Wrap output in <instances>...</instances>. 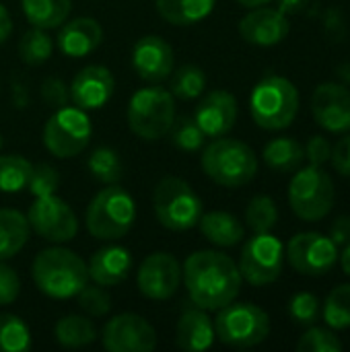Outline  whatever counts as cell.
Masks as SVG:
<instances>
[{
	"mask_svg": "<svg viewBox=\"0 0 350 352\" xmlns=\"http://www.w3.org/2000/svg\"><path fill=\"white\" fill-rule=\"evenodd\" d=\"M182 274L190 301L206 311H219L233 303L243 283L237 262L215 250L190 254Z\"/></svg>",
	"mask_w": 350,
	"mask_h": 352,
	"instance_id": "cell-1",
	"label": "cell"
},
{
	"mask_svg": "<svg viewBox=\"0 0 350 352\" xmlns=\"http://www.w3.org/2000/svg\"><path fill=\"white\" fill-rule=\"evenodd\" d=\"M31 278L45 297L70 299L89 285V268L72 250L47 248L35 256L31 264Z\"/></svg>",
	"mask_w": 350,
	"mask_h": 352,
	"instance_id": "cell-2",
	"label": "cell"
},
{
	"mask_svg": "<svg viewBox=\"0 0 350 352\" xmlns=\"http://www.w3.org/2000/svg\"><path fill=\"white\" fill-rule=\"evenodd\" d=\"M202 171L223 188H241L258 175V157L254 148L235 138H215L200 157Z\"/></svg>",
	"mask_w": 350,
	"mask_h": 352,
	"instance_id": "cell-3",
	"label": "cell"
},
{
	"mask_svg": "<svg viewBox=\"0 0 350 352\" xmlns=\"http://www.w3.org/2000/svg\"><path fill=\"white\" fill-rule=\"evenodd\" d=\"M252 120L264 130H285L289 128L299 111V91L297 87L281 76H264L250 95Z\"/></svg>",
	"mask_w": 350,
	"mask_h": 352,
	"instance_id": "cell-4",
	"label": "cell"
},
{
	"mask_svg": "<svg viewBox=\"0 0 350 352\" xmlns=\"http://www.w3.org/2000/svg\"><path fill=\"white\" fill-rule=\"evenodd\" d=\"M136 221V202L128 190L111 184L95 194L87 206V231L101 241H116L132 229Z\"/></svg>",
	"mask_w": 350,
	"mask_h": 352,
	"instance_id": "cell-5",
	"label": "cell"
},
{
	"mask_svg": "<svg viewBox=\"0 0 350 352\" xmlns=\"http://www.w3.org/2000/svg\"><path fill=\"white\" fill-rule=\"evenodd\" d=\"M153 208L161 227L169 231H190L202 217V200L182 177L167 175L153 190Z\"/></svg>",
	"mask_w": 350,
	"mask_h": 352,
	"instance_id": "cell-6",
	"label": "cell"
},
{
	"mask_svg": "<svg viewBox=\"0 0 350 352\" xmlns=\"http://www.w3.org/2000/svg\"><path fill=\"white\" fill-rule=\"evenodd\" d=\"M128 128L142 140L163 138L175 120V97L163 87L138 89L128 103Z\"/></svg>",
	"mask_w": 350,
	"mask_h": 352,
	"instance_id": "cell-7",
	"label": "cell"
},
{
	"mask_svg": "<svg viewBox=\"0 0 350 352\" xmlns=\"http://www.w3.org/2000/svg\"><path fill=\"white\" fill-rule=\"evenodd\" d=\"M336 198V188L324 167H299L289 184L291 210L307 223H318L330 214Z\"/></svg>",
	"mask_w": 350,
	"mask_h": 352,
	"instance_id": "cell-8",
	"label": "cell"
},
{
	"mask_svg": "<svg viewBox=\"0 0 350 352\" xmlns=\"http://www.w3.org/2000/svg\"><path fill=\"white\" fill-rule=\"evenodd\" d=\"M217 338L231 349H252L262 344L270 334L268 314L254 303H229L219 309L215 320Z\"/></svg>",
	"mask_w": 350,
	"mask_h": 352,
	"instance_id": "cell-9",
	"label": "cell"
},
{
	"mask_svg": "<svg viewBox=\"0 0 350 352\" xmlns=\"http://www.w3.org/2000/svg\"><path fill=\"white\" fill-rule=\"evenodd\" d=\"M93 126L85 109L60 107L43 126V144L58 159H70L80 155L91 142Z\"/></svg>",
	"mask_w": 350,
	"mask_h": 352,
	"instance_id": "cell-10",
	"label": "cell"
},
{
	"mask_svg": "<svg viewBox=\"0 0 350 352\" xmlns=\"http://www.w3.org/2000/svg\"><path fill=\"white\" fill-rule=\"evenodd\" d=\"M239 272L252 287H266L281 278L285 266V245L272 233H254L243 243Z\"/></svg>",
	"mask_w": 350,
	"mask_h": 352,
	"instance_id": "cell-11",
	"label": "cell"
},
{
	"mask_svg": "<svg viewBox=\"0 0 350 352\" xmlns=\"http://www.w3.org/2000/svg\"><path fill=\"white\" fill-rule=\"evenodd\" d=\"M338 245L330 239V235L318 231L297 233L287 250L285 258L289 260L291 268L303 276H324L328 274L338 262Z\"/></svg>",
	"mask_w": 350,
	"mask_h": 352,
	"instance_id": "cell-12",
	"label": "cell"
},
{
	"mask_svg": "<svg viewBox=\"0 0 350 352\" xmlns=\"http://www.w3.org/2000/svg\"><path fill=\"white\" fill-rule=\"evenodd\" d=\"M27 221L35 235L52 243H66L78 233L74 210L56 194L35 198V202L29 206Z\"/></svg>",
	"mask_w": 350,
	"mask_h": 352,
	"instance_id": "cell-13",
	"label": "cell"
},
{
	"mask_svg": "<svg viewBox=\"0 0 350 352\" xmlns=\"http://www.w3.org/2000/svg\"><path fill=\"white\" fill-rule=\"evenodd\" d=\"M101 342L109 352H151L157 349V332L142 316L120 314L105 324Z\"/></svg>",
	"mask_w": 350,
	"mask_h": 352,
	"instance_id": "cell-14",
	"label": "cell"
},
{
	"mask_svg": "<svg viewBox=\"0 0 350 352\" xmlns=\"http://www.w3.org/2000/svg\"><path fill=\"white\" fill-rule=\"evenodd\" d=\"M182 266L167 252H155L146 256L136 272L138 291L153 301L171 299L182 287Z\"/></svg>",
	"mask_w": 350,
	"mask_h": 352,
	"instance_id": "cell-15",
	"label": "cell"
},
{
	"mask_svg": "<svg viewBox=\"0 0 350 352\" xmlns=\"http://www.w3.org/2000/svg\"><path fill=\"white\" fill-rule=\"evenodd\" d=\"M311 113L320 128L342 134L350 132V91L340 82H322L311 95Z\"/></svg>",
	"mask_w": 350,
	"mask_h": 352,
	"instance_id": "cell-16",
	"label": "cell"
},
{
	"mask_svg": "<svg viewBox=\"0 0 350 352\" xmlns=\"http://www.w3.org/2000/svg\"><path fill=\"white\" fill-rule=\"evenodd\" d=\"M173 47L159 35H144L132 47L134 72L146 82H163L173 72Z\"/></svg>",
	"mask_w": 350,
	"mask_h": 352,
	"instance_id": "cell-17",
	"label": "cell"
},
{
	"mask_svg": "<svg viewBox=\"0 0 350 352\" xmlns=\"http://www.w3.org/2000/svg\"><path fill=\"white\" fill-rule=\"evenodd\" d=\"M116 80L109 68L101 64H89L76 72L70 82V101L89 111L103 107L113 97Z\"/></svg>",
	"mask_w": 350,
	"mask_h": 352,
	"instance_id": "cell-18",
	"label": "cell"
},
{
	"mask_svg": "<svg viewBox=\"0 0 350 352\" xmlns=\"http://www.w3.org/2000/svg\"><path fill=\"white\" fill-rule=\"evenodd\" d=\"M237 111V99L229 91L217 89L200 99L194 111V120L206 138H219L233 130Z\"/></svg>",
	"mask_w": 350,
	"mask_h": 352,
	"instance_id": "cell-19",
	"label": "cell"
},
{
	"mask_svg": "<svg viewBox=\"0 0 350 352\" xmlns=\"http://www.w3.org/2000/svg\"><path fill=\"white\" fill-rule=\"evenodd\" d=\"M289 31H291L289 16L283 14L278 8H268L266 4L258 8H250V12L239 21V35L248 43L260 47L278 45L283 39H287Z\"/></svg>",
	"mask_w": 350,
	"mask_h": 352,
	"instance_id": "cell-20",
	"label": "cell"
},
{
	"mask_svg": "<svg viewBox=\"0 0 350 352\" xmlns=\"http://www.w3.org/2000/svg\"><path fill=\"white\" fill-rule=\"evenodd\" d=\"M215 322L206 314V309L198 305H190L182 311L175 328V344L179 351L202 352L215 344Z\"/></svg>",
	"mask_w": 350,
	"mask_h": 352,
	"instance_id": "cell-21",
	"label": "cell"
},
{
	"mask_svg": "<svg viewBox=\"0 0 350 352\" xmlns=\"http://www.w3.org/2000/svg\"><path fill=\"white\" fill-rule=\"evenodd\" d=\"M89 280L101 287H118L132 272V254L122 245H105L97 250L89 264Z\"/></svg>",
	"mask_w": 350,
	"mask_h": 352,
	"instance_id": "cell-22",
	"label": "cell"
},
{
	"mask_svg": "<svg viewBox=\"0 0 350 352\" xmlns=\"http://www.w3.org/2000/svg\"><path fill=\"white\" fill-rule=\"evenodd\" d=\"M60 33L56 37L58 47L68 58H83L95 52L103 41L101 25L91 16H78L60 25Z\"/></svg>",
	"mask_w": 350,
	"mask_h": 352,
	"instance_id": "cell-23",
	"label": "cell"
},
{
	"mask_svg": "<svg viewBox=\"0 0 350 352\" xmlns=\"http://www.w3.org/2000/svg\"><path fill=\"white\" fill-rule=\"evenodd\" d=\"M198 227L202 237L217 248H233L245 237V227L241 225V221L225 210H212L206 214L202 212Z\"/></svg>",
	"mask_w": 350,
	"mask_h": 352,
	"instance_id": "cell-24",
	"label": "cell"
},
{
	"mask_svg": "<svg viewBox=\"0 0 350 352\" xmlns=\"http://www.w3.org/2000/svg\"><path fill=\"white\" fill-rule=\"evenodd\" d=\"M31 227L27 214L14 208H0V262L14 258L27 243Z\"/></svg>",
	"mask_w": 350,
	"mask_h": 352,
	"instance_id": "cell-25",
	"label": "cell"
},
{
	"mask_svg": "<svg viewBox=\"0 0 350 352\" xmlns=\"http://www.w3.org/2000/svg\"><path fill=\"white\" fill-rule=\"evenodd\" d=\"M215 4L217 0H155L161 19L175 27H190L204 21Z\"/></svg>",
	"mask_w": 350,
	"mask_h": 352,
	"instance_id": "cell-26",
	"label": "cell"
},
{
	"mask_svg": "<svg viewBox=\"0 0 350 352\" xmlns=\"http://www.w3.org/2000/svg\"><path fill=\"white\" fill-rule=\"evenodd\" d=\"M262 159L272 171L291 173L301 167V163L305 159V148L299 140H295L291 136H281V138H272L264 146Z\"/></svg>",
	"mask_w": 350,
	"mask_h": 352,
	"instance_id": "cell-27",
	"label": "cell"
},
{
	"mask_svg": "<svg viewBox=\"0 0 350 352\" xmlns=\"http://www.w3.org/2000/svg\"><path fill=\"white\" fill-rule=\"evenodd\" d=\"M21 6L31 27L50 31L66 23L72 2L70 0H21Z\"/></svg>",
	"mask_w": 350,
	"mask_h": 352,
	"instance_id": "cell-28",
	"label": "cell"
},
{
	"mask_svg": "<svg viewBox=\"0 0 350 352\" xmlns=\"http://www.w3.org/2000/svg\"><path fill=\"white\" fill-rule=\"evenodd\" d=\"M54 336L64 349H83L95 342L97 330L85 316H64L54 326Z\"/></svg>",
	"mask_w": 350,
	"mask_h": 352,
	"instance_id": "cell-29",
	"label": "cell"
},
{
	"mask_svg": "<svg viewBox=\"0 0 350 352\" xmlns=\"http://www.w3.org/2000/svg\"><path fill=\"white\" fill-rule=\"evenodd\" d=\"M87 169L93 175V179H97L103 186H111V184H120L122 175H124V165L120 155L109 148V146H99L95 148L89 159H87Z\"/></svg>",
	"mask_w": 350,
	"mask_h": 352,
	"instance_id": "cell-30",
	"label": "cell"
},
{
	"mask_svg": "<svg viewBox=\"0 0 350 352\" xmlns=\"http://www.w3.org/2000/svg\"><path fill=\"white\" fill-rule=\"evenodd\" d=\"M169 91L173 97L184 99V101H192L198 99L204 93L206 87V74L200 66L194 64H184L177 70H173L169 74Z\"/></svg>",
	"mask_w": 350,
	"mask_h": 352,
	"instance_id": "cell-31",
	"label": "cell"
},
{
	"mask_svg": "<svg viewBox=\"0 0 350 352\" xmlns=\"http://www.w3.org/2000/svg\"><path fill=\"white\" fill-rule=\"evenodd\" d=\"M17 52H19V58L27 66H39V64H43V62L50 60V56L54 52V41H52V37L47 35L45 29L31 27L19 39Z\"/></svg>",
	"mask_w": 350,
	"mask_h": 352,
	"instance_id": "cell-32",
	"label": "cell"
},
{
	"mask_svg": "<svg viewBox=\"0 0 350 352\" xmlns=\"http://www.w3.org/2000/svg\"><path fill=\"white\" fill-rule=\"evenodd\" d=\"M33 165L21 155H2L0 157V192L17 194L27 188Z\"/></svg>",
	"mask_w": 350,
	"mask_h": 352,
	"instance_id": "cell-33",
	"label": "cell"
},
{
	"mask_svg": "<svg viewBox=\"0 0 350 352\" xmlns=\"http://www.w3.org/2000/svg\"><path fill=\"white\" fill-rule=\"evenodd\" d=\"M322 316L332 330L350 328V285H338L328 293Z\"/></svg>",
	"mask_w": 350,
	"mask_h": 352,
	"instance_id": "cell-34",
	"label": "cell"
},
{
	"mask_svg": "<svg viewBox=\"0 0 350 352\" xmlns=\"http://www.w3.org/2000/svg\"><path fill=\"white\" fill-rule=\"evenodd\" d=\"M31 349L27 324L12 314H0V352H25Z\"/></svg>",
	"mask_w": 350,
	"mask_h": 352,
	"instance_id": "cell-35",
	"label": "cell"
},
{
	"mask_svg": "<svg viewBox=\"0 0 350 352\" xmlns=\"http://www.w3.org/2000/svg\"><path fill=\"white\" fill-rule=\"evenodd\" d=\"M245 223L254 233H270L278 223V208L270 196H254L245 208Z\"/></svg>",
	"mask_w": 350,
	"mask_h": 352,
	"instance_id": "cell-36",
	"label": "cell"
},
{
	"mask_svg": "<svg viewBox=\"0 0 350 352\" xmlns=\"http://www.w3.org/2000/svg\"><path fill=\"white\" fill-rule=\"evenodd\" d=\"M171 136V142L173 146H177L179 151H186V153H196L204 146V132L200 130V126L196 124L194 116H175L169 132Z\"/></svg>",
	"mask_w": 350,
	"mask_h": 352,
	"instance_id": "cell-37",
	"label": "cell"
},
{
	"mask_svg": "<svg viewBox=\"0 0 350 352\" xmlns=\"http://www.w3.org/2000/svg\"><path fill=\"white\" fill-rule=\"evenodd\" d=\"M289 314L299 326H314L322 316V303L314 293L301 291L291 297L289 301Z\"/></svg>",
	"mask_w": 350,
	"mask_h": 352,
	"instance_id": "cell-38",
	"label": "cell"
},
{
	"mask_svg": "<svg viewBox=\"0 0 350 352\" xmlns=\"http://www.w3.org/2000/svg\"><path fill=\"white\" fill-rule=\"evenodd\" d=\"M299 352H340L342 342L340 338L328 330V328H316L311 326L297 342Z\"/></svg>",
	"mask_w": 350,
	"mask_h": 352,
	"instance_id": "cell-39",
	"label": "cell"
},
{
	"mask_svg": "<svg viewBox=\"0 0 350 352\" xmlns=\"http://www.w3.org/2000/svg\"><path fill=\"white\" fill-rule=\"evenodd\" d=\"M80 311L91 318H103L111 309V297L101 285H85V289L76 295Z\"/></svg>",
	"mask_w": 350,
	"mask_h": 352,
	"instance_id": "cell-40",
	"label": "cell"
},
{
	"mask_svg": "<svg viewBox=\"0 0 350 352\" xmlns=\"http://www.w3.org/2000/svg\"><path fill=\"white\" fill-rule=\"evenodd\" d=\"M58 186H60V173H58L52 165L39 163V165H35L33 171H31L27 190L31 192L33 198H41V196L56 194Z\"/></svg>",
	"mask_w": 350,
	"mask_h": 352,
	"instance_id": "cell-41",
	"label": "cell"
},
{
	"mask_svg": "<svg viewBox=\"0 0 350 352\" xmlns=\"http://www.w3.org/2000/svg\"><path fill=\"white\" fill-rule=\"evenodd\" d=\"M41 99L45 105L50 107H64L68 105V99H70V87L62 80V78H56V76H50L41 82Z\"/></svg>",
	"mask_w": 350,
	"mask_h": 352,
	"instance_id": "cell-42",
	"label": "cell"
},
{
	"mask_svg": "<svg viewBox=\"0 0 350 352\" xmlns=\"http://www.w3.org/2000/svg\"><path fill=\"white\" fill-rule=\"evenodd\" d=\"M21 295V278L14 268L0 262V307L12 305Z\"/></svg>",
	"mask_w": 350,
	"mask_h": 352,
	"instance_id": "cell-43",
	"label": "cell"
},
{
	"mask_svg": "<svg viewBox=\"0 0 350 352\" xmlns=\"http://www.w3.org/2000/svg\"><path fill=\"white\" fill-rule=\"evenodd\" d=\"M305 148V157L309 161V165H316V167H324L328 161H330V155H332V144L328 142V138L316 134L307 140V146Z\"/></svg>",
	"mask_w": 350,
	"mask_h": 352,
	"instance_id": "cell-44",
	"label": "cell"
},
{
	"mask_svg": "<svg viewBox=\"0 0 350 352\" xmlns=\"http://www.w3.org/2000/svg\"><path fill=\"white\" fill-rule=\"evenodd\" d=\"M330 161H332L334 171H338V173L344 175V177H350V134L342 136V138L332 146Z\"/></svg>",
	"mask_w": 350,
	"mask_h": 352,
	"instance_id": "cell-45",
	"label": "cell"
},
{
	"mask_svg": "<svg viewBox=\"0 0 350 352\" xmlns=\"http://www.w3.org/2000/svg\"><path fill=\"white\" fill-rule=\"evenodd\" d=\"M330 239L338 245V248H347L350 243V217L342 214L338 217L332 227H330Z\"/></svg>",
	"mask_w": 350,
	"mask_h": 352,
	"instance_id": "cell-46",
	"label": "cell"
},
{
	"mask_svg": "<svg viewBox=\"0 0 350 352\" xmlns=\"http://www.w3.org/2000/svg\"><path fill=\"white\" fill-rule=\"evenodd\" d=\"M307 4H309V0H276V8L287 16L301 12Z\"/></svg>",
	"mask_w": 350,
	"mask_h": 352,
	"instance_id": "cell-47",
	"label": "cell"
},
{
	"mask_svg": "<svg viewBox=\"0 0 350 352\" xmlns=\"http://www.w3.org/2000/svg\"><path fill=\"white\" fill-rule=\"evenodd\" d=\"M12 33V19L10 12L0 4V43H4Z\"/></svg>",
	"mask_w": 350,
	"mask_h": 352,
	"instance_id": "cell-48",
	"label": "cell"
},
{
	"mask_svg": "<svg viewBox=\"0 0 350 352\" xmlns=\"http://www.w3.org/2000/svg\"><path fill=\"white\" fill-rule=\"evenodd\" d=\"M338 260H340V266H342V270H344V274L350 276V243L344 248V252L338 256Z\"/></svg>",
	"mask_w": 350,
	"mask_h": 352,
	"instance_id": "cell-49",
	"label": "cell"
},
{
	"mask_svg": "<svg viewBox=\"0 0 350 352\" xmlns=\"http://www.w3.org/2000/svg\"><path fill=\"white\" fill-rule=\"evenodd\" d=\"M241 6H245V8H258V6H264V4H268L270 0H237Z\"/></svg>",
	"mask_w": 350,
	"mask_h": 352,
	"instance_id": "cell-50",
	"label": "cell"
},
{
	"mask_svg": "<svg viewBox=\"0 0 350 352\" xmlns=\"http://www.w3.org/2000/svg\"><path fill=\"white\" fill-rule=\"evenodd\" d=\"M2 142H4V140H2V132H0V148H2Z\"/></svg>",
	"mask_w": 350,
	"mask_h": 352,
	"instance_id": "cell-51",
	"label": "cell"
}]
</instances>
